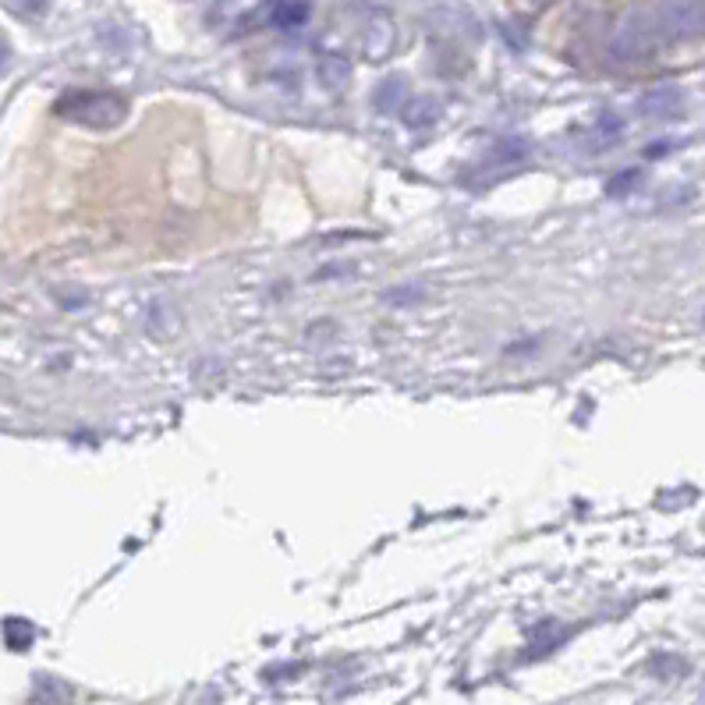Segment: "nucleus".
<instances>
[{
    "mask_svg": "<svg viewBox=\"0 0 705 705\" xmlns=\"http://www.w3.org/2000/svg\"><path fill=\"white\" fill-rule=\"evenodd\" d=\"M11 4H15L22 15H43V11H47V0H11Z\"/></svg>",
    "mask_w": 705,
    "mask_h": 705,
    "instance_id": "12",
    "label": "nucleus"
},
{
    "mask_svg": "<svg viewBox=\"0 0 705 705\" xmlns=\"http://www.w3.org/2000/svg\"><path fill=\"white\" fill-rule=\"evenodd\" d=\"M8 43H4V36H0V75H4V68H8Z\"/></svg>",
    "mask_w": 705,
    "mask_h": 705,
    "instance_id": "13",
    "label": "nucleus"
},
{
    "mask_svg": "<svg viewBox=\"0 0 705 705\" xmlns=\"http://www.w3.org/2000/svg\"><path fill=\"white\" fill-rule=\"evenodd\" d=\"M638 181H642V171H635V167H631V171H620L617 178L606 181V195H610V199H620V195H628Z\"/></svg>",
    "mask_w": 705,
    "mask_h": 705,
    "instance_id": "11",
    "label": "nucleus"
},
{
    "mask_svg": "<svg viewBox=\"0 0 705 705\" xmlns=\"http://www.w3.org/2000/svg\"><path fill=\"white\" fill-rule=\"evenodd\" d=\"M54 114L82 128H93V132H107L128 117V100L107 89H68L54 103Z\"/></svg>",
    "mask_w": 705,
    "mask_h": 705,
    "instance_id": "1",
    "label": "nucleus"
},
{
    "mask_svg": "<svg viewBox=\"0 0 705 705\" xmlns=\"http://www.w3.org/2000/svg\"><path fill=\"white\" fill-rule=\"evenodd\" d=\"M670 149V142H652L649 146V156H663Z\"/></svg>",
    "mask_w": 705,
    "mask_h": 705,
    "instance_id": "14",
    "label": "nucleus"
},
{
    "mask_svg": "<svg viewBox=\"0 0 705 705\" xmlns=\"http://www.w3.org/2000/svg\"><path fill=\"white\" fill-rule=\"evenodd\" d=\"M528 156V142L525 139H500L493 149H489V160L493 163H514Z\"/></svg>",
    "mask_w": 705,
    "mask_h": 705,
    "instance_id": "10",
    "label": "nucleus"
},
{
    "mask_svg": "<svg viewBox=\"0 0 705 705\" xmlns=\"http://www.w3.org/2000/svg\"><path fill=\"white\" fill-rule=\"evenodd\" d=\"M404 96H408V82L401 75H390L383 78V86L372 93V107L380 110V114H397L404 107Z\"/></svg>",
    "mask_w": 705,
    "mask_h": 705,
    "instance_id": "5",
    "label": "nucleus"
},
{
    "mask_svg": "<svg viewBox=\"0 0 705 705\" xmlns=\"http://www.w3.org/2000/svg\"><path fill=\"white\" fill-rule=\"evenodd\" d=\"M659 32L674 43L702 36V0H663L656 15Z\"/></svg>",
    "mask_w": 705,
    "mask_h": 705,
    "instance_id": "3",
    "label": "nucleus"
},
{
    "mask_svg": "<svg viewBox=\"0 0 705 705\" xmlns=\"http://www.w3.org/2000/svg\"><path fill=\"white\" fill-rule=\"evenodd\" d=\"M316 75H319V82L330 89V93H341V89L348 86V78H351V64L344 61V57H337V54H326L323 61H319Z\"/></svg>",
    "mask_w": 705,
    "mask_h": 705,
    "instance_id": "7",
    "label": "nucleus"
},
{
    "mask_svg": "<svg viewBox=\"0 0 705 705\" xmlns=\"http://www.w3.org/2000/svg\"><path fill=\"white\" fill-rule=\"evenodd\" d=\"M659 39H663V32H659V25H656V15H649V11H631V15L617 25V32H613V39H610V61L620 64V68L645 64L656 54Z\"/></svg>",
    "mask_w": 705,
    "mask_h": 705,
    "instance_id": "2",
    "label": "nucleus"
},
{
    "mask_svg": "<svg viewBox=\"0 0 705 705\" xmlns=\"http://www.w3.org/2000/svg\"><path fill=\"white\" fill-rule=\"evenodd\" d=\"M270 22L284 32L302 29V25L309 22V4H305V0H280V4H273Z\"/></svg>",
    "mask_w": 705,
    "mask_h": 705,
    "instance_id": "6",
    "label": "nucleus"
},
{
    "mask_svg": "<svg viewBox=\"0 0 705 705\" xmlns=\"http://www.w3.org/2000/svg\"><path fill=\"white\" fill-rule=\"evenodd\" d=\"M684 110V93L677 86H656L638 100V114L649 121H674Z\"/></svg>",
    "mask_w": 705,
    "mask_h": 705,
    "instance_id": "4",
    "label": "nucleus"
},
{
    "mask_svg": "<svg viewBox=\"0 0 705 705\" xmlns=\"http://www.w3.org/2000/svg\"><path fill=\"white\" fill-rule=\"evenodd\" d=\"M32 638H36V631H32L29 620L18 617L4 620V642H8V649H25V645H32Z\"/></svg>",
    "mask_w": 705,
    "mask_h": 705,
    "instance_id": "9",
    "label": "nucleus"
},
{
    "mask_svg": "<svg viewBox=\"0 0 705 705\" xmlns=\"http://www.w3.org/2000/svg\"><path fill=\"white\" fill-rule=\"evenodd\" d=\"M397 114L404 117V124H408V128H426V124H433L436 117H440V103L429 100V96H419V100L404 103Z\"/></svg>",
    "mask_w": 705,
    "mask_h": 705,
    "instance_id": "8",
    "label": "nucleus"
}]
</instances>
